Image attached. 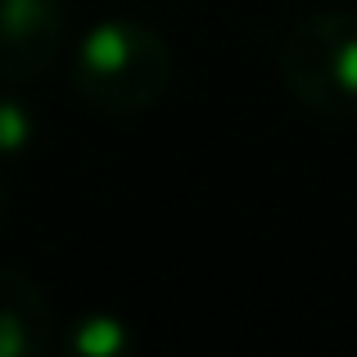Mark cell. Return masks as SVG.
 <instances>
[{
  "label": "cell",
  "instance_id": "cell-3",
  "mask_svg": "<svg viewBox=\"0 0 357 357\" xmlns=\"http://www.w3.org/2000/svg\"><path fill=\"white\" fill-rule=\"evenodd\" d=\"M68 41L63 0H0V82H36Z\"/></svg>",
  "mask_w": 357,
  "mask_h": 357
},
{
  "label": "cell",
  "instance_id": "cell-1",
  "mask_svg": "<svg viewBox=\"0 0 357 357\" xmlns=\"http://www.w3.org/2000/svg\"><path fill=\"white\" fill-rule=\"evenodd\" d=\"M68 82L82 105L109 118L145 114L172 86V45L140 18H105L77 41Z\"/></svg>",
  "mask_w": 357,
  "mask_h": 357
},
{
  "label": "cell",
  "instance_id": "cell-2",
  "mask_svg": "<svg viewBox=\"0 0 357 357\" xmlns=\"http://www.w3.org/2000/svg\"><path fill=\"white\" fill-rule=\"evenodd\" d=\"M280 82L303 109L357 122V14L353 9H321L298 18L280 41Z\"/></svg>",
  "mask_w": 357,
  "mask_h": 357
},
{
  "label": "cell",
  "instance_id": "cell-4",
  "mask_svg": "<svg viewBox=\"0 0 357 357\" xmlns=\"http://www.w3.org/2000/svg\"><path fill=\"white\" fill-rule=\"evenodd\" d=\"M54 307L23 271L0 267V357H41L54 349Z\"/></svg>",
  "mask_w": 357,
  "mask_h": 357
}]
</instances>
